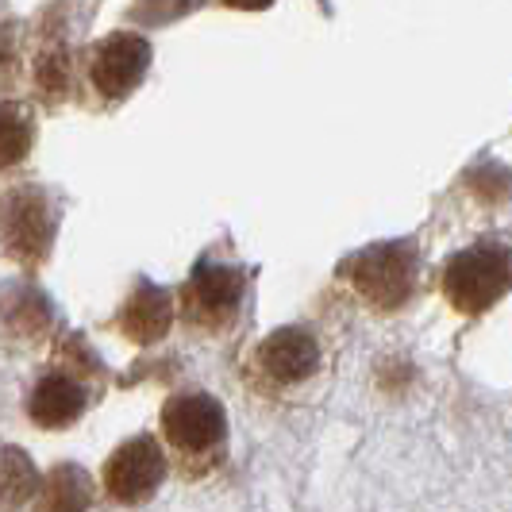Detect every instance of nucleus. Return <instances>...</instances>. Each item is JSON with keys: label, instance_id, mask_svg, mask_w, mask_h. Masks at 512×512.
<instances>
[{"label": "nucleus", "instance_id": "3", "mask_svg": "<svg viewBox=\"0 0 512 512\" xmlns=\"http://www.w3.org/2000/svg\"><path fill=\"white\" fill-rule=\"evenodd\" d=\"M351 282L374 308L405 305L416 289V251L412 243H378L351 262Z\"/></svg>", "mask_w": 512, "mask_h": 512}, {"label": "nucleus", "instance_id": "8", "mask_svg": "<svg viewBox=\"0 0 512 512\" xmlns=\"http://www.w3.org/2000/svg\"><path fill=\"white\" fill-rule=\"evenodd\" d=\"M0 235L8 255H16L20 262H39L51 251L54 239L51 201L39 189H16L0 212Z\"/></svg>", "mask_w": 512, "mask_h": 512}, {"label": "nucleus", "instance_id": "13", "mask_svg": "<svg viewBox=\"0 0 512 512\" xmlns=\"http://www.w3.org/2000/svg\"><path fill=\"white\" fill-rule=\"evenodd\" d=\"M231 8H247V12H258V8H270L274 0H224Z\"/></svg>", "mask_w": 512, "mask_h": 512}, {"label": "nucleus", "instance_id": "6", "mask_svg": "<svg viewBox=\"0 0 512 512\" xmlns=\"http://www.w3.org/2000/svg\"><path fill=\"white\" fill-rule=\"evenodd\" d=\"M162 482H166V451L154 436H135L120 443L112 459L104 462V493L120 505L151 501Z\"/></svg>", "mask_w": 512, "mask_h": 512}, {"label": "nucleus", "instance_id": "2", "mask_svg": "<svg viewBox=\"0 0 512 512\" xmlns=\"http://www.w3.org/2000/svg\"><path fill=\"white\" fill-rule=\"evenodd\" d=\"M512 289V251L505 243H474L447 262L443 270V293L447 301L478 316L493 308Z\"/></svg>", "mask_w": 512, "mask_h": 512}, {"label": "nucleus", "instance_id": "7", "mask_svg": "<svg viewBox=\"0 0 512 512\" xmlns=\"http://www.w3.org/2000/svg\"><path fill=\"white\" fill-rule=\"evenodd\" d=\"M151 66V43L135 31H116L89 51V81L104 101H124Z\"/></svg>", "mask_w": 512, "mask_h": 512}, {"label": "nucleus", "instance_id": "4", "mask_svg": "<svg viewBox=\"0 0 512 512\" xmlns=\"http://www.w3.org/2000/svg\"><path fill=\"white\" fill-rule=\"evenodd\" d=\"M243 305V270L201 262L189 285L181 289V316L197 332H224Z\"/></svg>", "mask_w": 512, "mask_h": 512}, {"label": "nucleus", "instance_id": "1", "mask_svg": "<svg viewBox=\"0 0 512 512\" xmlns=\"http://www.w3.org/2000/svg\"><path fill=\"white\" fill-rule=\"evenodd\" d=\"M162 436L189 470H205L224 455L228 443V412L208 393H174L162 405Z\"/></svg>", "mask_w": 512, "mask_h": 512}, {"label": "nucleus", "instance_id": "12", "mask_svg": "<svg viewBox=\"0 0 512 512\" xmlns=\"http://www.w3.org/2000/svg\"><path fill=\"white\" fill-rule=\"evenodd\" d=\"M39 486V474L20 447H0V505H24Z\"/></svg>", "mask_w": 512, "mask_h": 512}, {"label": "nucleus", "instance_id": "11", "mask_svg": "<svg viewBox=\"0 0 512 512\" xmlns=\"http://www.w3.org/2000/svg\"><path fill=\"white\" fill-rule=\"evenodd\" d=\"M35 139V120L24 104H0V170L24 162Z\"/></svg>", "mask_w": 512, "mask_h": 512}, {"label": "nucleus", "instance_id": "10", "mask_svg": "<svg viewBox=\"0 0 512 512\" xmlns=\"http://www.w3.org/2000/svg\"><path fill=\"white\" fill-rule=\"evenodd\" d=\"M174 324V297L162 285L139 282L124 308H120V328L131 343H158Z\"/></svg>", "mask_w": 512, "mask_h": 512}, {"label": "nucleus", "instance_id": "5", "mask_svg": "<svg viewBox=\"0 0 512 512\" xmlns=\"http://www.w3.org/2000/svg\"><path fill=\"white\" fill-rule=\"evenodd\" d=\"M320 366H324L320 339L297 324L266 335L255 351V370L266 389H301L320 374Z\"/></svg>", "mask_w": 512, "mask_h": 512}, {"label": "nucleus", "instance_id": "9", "mask_svg": "<svg viewBox=\"0 0 512 512\" xmlns=\"http://www.w3.org/2000/svg\"><path fill=\"white\" fill-rule=\"evenodd\" d=\"M89 405V385L74 378L70 370H51L43 374L31 397H27V412L39 428H70L77 416Z\"/></svg>", "mask_w": 512, "mask_h": 512}]
</instances>
